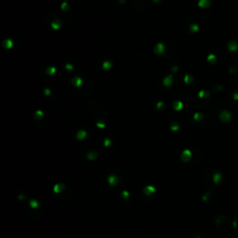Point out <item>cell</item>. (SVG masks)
Wrapping results in <instances>:
<instances>
[{"label":"cell","mask_w":238,"mask_h":238,"mask_svg":"<svg viewBox=\"0 0 238 238\" xmlns=\"http://www.w3.org/2000/svg\"><path fill=\"white\" fill-rule=\"evenodd\" d=\"M42 116H43V112L37 111V112L35 113V117H36V118H41Z\"/></svg>","instance_id":"484cf974"},{"label":"cell","mask_w":238,"mask_h":238,"mask_svg":"<svg viewBox=\"0 0 238 238\" xmlns=\"http://www.w3.org/2000/svg\"><path fill=\"white\" fill-rule=\"evenodd\" d=\"M154 191H155V189L153 187H152V186H146L143 189V193L145 194H152V193H154Z\"/></svg>","instance_id":"30bf717a"},{"label":"cell","mask_w":238,"mask_h":238,"mask_svg":"<svg viewBox=\"0 0 238 238\" xmlns=\"http://www.w3.org/2000/svg\"><path fill=\"white\" fill-rule=\"evenodd\" d=\"M233 226L235 228V234L238 235V219L234 220V222H233Z\"/></svg>","instance_id":"7402d4cb"},{"label":"cell","mask_w":238,"mask_h":238,"mask_svg":"<svg viewBox=\"0 0 238 238\" xmlns=\"http://www.w3.org/2000/svg\"><path fill=\"white\" fill-rule=\"evenodd\" d=\"M220 119L222 122H229L232 119V114L228 111H222L220 114Z\"/></svg>","instance_id":"7a4b0ae2"},{"label":"cell","mask_w":238,"mask_h":238,"mask_svg":"<svg viewBox=\"0 0 238 238\" xmlns=\"http://www.w3.org/2000/svg\"><path fill=\"white\" fill-rule=\"evenodd\" d=\"M193 118H194V120H196V121H200V120L203 119V115L200 114V113H195L194 115H193Z\"/></svg>","instance_id":"e0dca14e"},{"label":"cell","mask_w":238,"mask_h":238,"mask_svg":"<svg viewBox=\"0 0 238 238\" xmlns=\"http://www.w3.org/2000/svg\"><path fill=\"white\" fill-rule=\"evenodd\" d=\"M193 80V78L190 75V74H186L185 75V77H184V81H185V83H187V84H190V83H192Z\"/></svg>","instance_id":"5bb4252c"},{"label":"cell","mask_w":238,"mask_h":238,"mask_svg":"<svg viewBox=\"0 0 238 238\" xmlns=\"http://www.w3.org/2000/svg\"><path fill=\"white\" fill-rule=\"evenodd\" d=\"M198 95H199V97H200V98H204V97H206V96H208L209 94H208L207 91H205V90H201V91L199 92V94H198Z\"/></svg>","instance_id":"cb8c5ba5"},{"label":"cell","mask_w":238,"mask_h":238,"mask_svg":"<svg viewBox=\"0 0 238 238\" xmlns=\"http://www.w3.org/2000/svg\"><path fill=\"white\" fill-rule=\"evenodd\" d=\"M153 1H154V2H158L159 0H153Z\"/></svg>","instance_id":"e575fe53"},{"label":"cell","mask_w":238,"mask_h":238,"mask_svg":"<svg viewBox=\"0 0 238 238\" xmlns=\"http://www.w3.org/2000/svg\"><path fill=\"white\" fill-rule=\"evenodd\" d=\"M194 238H200V237H199V236H195Z\"/></svg>","instance_id":"d590c367"},{"label":"cell","mask_w":238,"mask_h":238,"mask_svg":"<svg viewBox=\"0 0 238 238\" xmlns=\"http://www.w3.org/2000/svg\"><path fill=\"white\" fill-rule=\"evenodd\" d=\"M30 206L34 208V209H36L37 207H38V203H37V202H35L34 200H32V201L30 202Z\"/></svg>","instance_id":"603a6c76"},{"label":"cell","mask_w":238,"mask_h":238,"mask_svg":"<svg viewBox=\"0 0 238 238\" xmlns=\"http://www.w3.org/2000/svg\"><path fill=\"white\" fill-rule=\"evenodd\" d=\"M182 107H183V104L181 102H179V101H176V102H173V108L176 110V111H179V110H181L182 109Z\"/></svg>","instance_id":"9c48e42d"},{"label":"cell","mask_w":238,"mask_h":238,"mask_svg":"<svg viewBox=\"0 0 238 238\" xmlns=\"http://www.w3.org/2000/svg\"><path fill=\"white\" fill-rule=\"evenodd\" d=\"M227 47H228V49L231 50V51H236L238 49V44L234 40L230 41L227 45Z\"/></svg>","instance_id":"8992f818"},{"label":"cell","mask_w":238,"mask_h":238,"mask_svg":"<svg viewBox=\"0 0 238 238\" xmlns=\"http://www.w3.org/2000/svg\"><path fill=\"white\" fill-rule=\"evenodd\" d=\"M233 98L234 101H238V92H234L233 95Z\"/></svg>","instance_id":"4dcf8cb0"},{"label":"cell","mask_w":238,"mask_h":238,"mask_svg":"<svg viewBox=\"0 0 238 238\" xmlns=\"http://www.w3.org/2000/svg\"><path fill=\"white\" fill-rule=\"evenodd\" d=\"M191 156H192L191 151L190 150H184L183 153H181V160L183 162H188L191 159Z\"/></svg>","instance_id":"3957f363"},{"label":"cell","mask_w":238,"mask_h":238,"mask_svg":"<svg viewBox=\"0 0 238 238\" xmlns=\"http://www.w3.org/2000/svg\"><path fill=\"white\" fill-rule=\"evenodd\" d=\"M4 46L6 48H10L12 47V41L10 39H8V40H5L4 42Z\"/></svg>","instance_id":"2e32d148"},{"label":"cell","mask_w":238,"mask_h":238,"mask_svg":"<svg viewBox=\"0 0 238 238\" xmlns=\"http://www.w3.org/2000/svg\"><path fill=\"white\" fill-rule=\"evenodd\" d=\"M211 178H212V181L214 182V184H218L222 179V174L221 172H216L212 175Z\"/></svg>","instance_id":"277c9868"},{"label":"cell","mask_w":238,"mask_h":238,"mask_svg":"<svg viewBox=\"0 0 238 238\" xmlns=\"http://www.w3.org/2000/svg\"><path fill=\"white\" fill-rule=\"evenodd\" d=\"M86 136H87V132L85 130H79L76 134V138L78 140H83L86 138Z\"/></svg>","instance_id":"8fae6325"},{"label":"cell","mask_w":238,"mask_h":238,"mask_svg":"<svg viewBox=\"0 0 238 238\" xmlns=\"http://www.w3.org/2000/svg\"><path fill=\"white\" fill-rule=\"evenodd\" d=\"M164 107H165V104H164L163 102H160L157 103V108H158V109H163Z\"/></svg>","instance_id":"f1b7e54d"},{"label":"cell","mask_w":238,"mask_h":238,"mask_svg":"<svg viewBox=\"0 0 238 238\" xmlns=\"http://www.w3.org/2000/svg\"><path fill=\"white\" fill-rule=\"evenodd\" d=\"M215 226L221 232H227L229 230V221L228 217L224 214L218 215L215 220Z\"/></svg>","instance_id":"6da1fadb"},{"label":"cell","mask_w":238,"mask_h":238,"mask_svg":"<svg viewBox=\"0 0 238 238\" xmlns=\"http://www.w3.org/2000/svg\"><path fill=\"white\" fill-rule=\"evenodd\" d=\"M65 187L62 185V184H57V185H55V187H54V192L56 193H61V191L64 189Z\"/></svg>","instance_id":"7c38bea8"},{"label":"cell","mask_w":238,"mask_h":238,"mask_svg":"<svg viewBox=\"0 0 238 238\" xmlns=\"http://www.w3.org/2000/svg\"><path fill=\"white\" fill-rule=\"evenodd\" d=\"M111 67H112V63L110 61H104L102 64V68L104 70H109Z\"/></svg>","instance_id":"9a60e30c"},{"label":"cell","mask_w":238,"mask_h":238,"mask_svg":"<svg viewBox=\"0 0 238 238\" xmlns=\"http://www.w3.org/2000/svg\"><path fill=\"white\" fill-rule=\"evenodd\" d=\"M171 128V130H173V131H177V130H178L179 127L177 126V125H176V126H171V128Z\"/></svg>","instance_id":"83f0119b"},{"label":"cell","mask_w":238,"mask_h":238,"mask_svg":"<svg viewBox=\"0 0 238 238\" xmlns=\"http://www.w3.org/2000/svg\"><path fill=\"white\" fill-rule=\"evenodd\" d=\"M55 72H56V69L54 67H49L47 70V74H49V75H52L53 74H55Z\"/></svg>","instance_id":"ffe728a7"},{"label":"cell","mask_w":238,"mask_h":238,"mask_svg":"<svg viewBox=\"0 0 238 238\" xmlns=\"http://www.w3.org/2000/svg\"><path fill=\"white\" fill-rule=\"evenodd\" d=\"M65 68H66L67 70H70V71H71V70H73V65L70 64V63H67L66 66H65Z\"/></svg>","instance_id":"f546056e"},{"label":"cell","mask_w":238,"mask_h":238,"mask_svg":"<svg viewBox=\"0 0 238 238\" xmlns=\"http://www.w3.org/2000/svg\"><path fill=\"white\" fill-rule=\"evenodd\" d=\"M97 126L99 127V128H104L105 127V125H104V123H102V122H99V123H97Z\"/></svg>","instance_id":"d6a6232c"},{"label":"cell","mask_w":238,"mask_h":238,"mask_svg":"<svg viewBox=\"0 0 238 238\" xmlns=\"http://www.w3.org/2000/svg\"><path fill=\"white\" fill-rule=\"evenodd\" d=\"M96 156H97V153H96L95 152H90L89 154H88V158H89V160H93Z\"/></svg>","instance_id":"44dd1931"},{"label":"cell","mask_w":238,"mask_h":238,"mask_svg":"<svg viewBox=\"0 0 238 238\" xmlns=\"http://www.w3.org/2000/svg\"><path fill=\"white\" fill-rule=\"evenodd\" d=\"M72 82H73V84H74L75 87H80V86L82 85V82H83V81H82V79H81V78H79V77H75V78L73 79V81H72Z\"/></svg>","instance_id":"4fadbf2b"},{"label":"cell","mask_w":238,"mask_h":238,"mask_svg":"<svg viewBox=\"0 0 238 238\" xmlns=\"http://www.w3.org/2000/svg\"><path fill=\"white\" fill-rule=\"evenodd\" d=\"M44 92H45V94H46V95H47V96H48V95L50 94V90H49V89H45Z\"/></svg>","instance_id":"836d02e7"},{"label":"cell","mask_w":238,"mask_h":238,"mask_svg":"<svg viewBox=\"0 0 238 238\" xmlns=\"http://www.w3.org/2000/svg\"><path fill=\"white\" fill-rule=\"evenodd\" d=\"M51 27L54 30H58V29H60V23L59 21H53V22L51 23Z\"/></svg>","instance_id":"ac0fdd59"},{"label":"cell","mask_w":238,"mask_h":238,"mask_svg":"<svg viewBox=\"0 0 238 238\" xmlns=\"http://www.w3.org/2000/svg\"><path fill=\"white\" fill-rule=\"evenodd\" d=\"M191 32L192 33H195V32H197L198 31V25H196V24H193V25H191Z\"/></svg>","instance_id":"d4e9b609"},{"label":"cell","mask_w":238,"mask_h":238,"mask_svg":"<svg viewBox=\"0 0 238 238\" xmlns=\"http://www.w3.org/2000/svg\"><path fill=\"white\" fill-rule=\"evenodd\" d=\"M172 81H173V78H172V75H167L163 81V84L166 86V87H169L171 84H172Z\"/></svg>","instance_id":"ba28073f"},{"label":"cell","mask_w":238,"mask_h":238,"mask_svg":"<svg viewBox=\"0 0 238 238\" xmlns=\"http://www.w3.org/2000/svg\"><path fill=\"white\" fill-rule=\"evenodd\" d=\"M198 6H199L200 8H208V7L210 6V1H209V0H199Z\"/></svg>","instance_id":"52a82bcc"},{"label":"cell","mask_w":238,"mask_h":238,"mask_svg":"<svg viewBox=\"0 0 238 238\" xmlns=\"http://www.w3.org/2000/svg\"><path fill=\"white\" fill-rule=\"evenodd\" d=\"M67 8H68V4L67 3H62L61 4V9H63V10H67Z\"/></svg>","instance_id":"4316f807"},{"label":"cell","mask_w":238,"mask_h":238,"mask_svg":"<svg viewBox=\"0 0 238 238\" xmlns=\"http://www.w3.org/2000/svg\"><path fill=\"white\" fill-rule=\"evenodd\" d=\"M154 52L158 55H162L165 52V46L162 43H158L154 47Z\"/></svg>","instance_id":"5b68a950"},{"label":"cell","mask_w":238,"mask_h":238,"mask_svg":"<svg viewBox=\"0 0 238 238\" xmlns=\"http://www.w3.org/2000/svg\"><path fill=\"white\" fill-rule=\"evenodd\" d=\"M208 62H210V63H214L216 61V56L213 55V54H210L208 57Z\"/></svg>","instance_id":"d6986e66"},{"label":"cell","mask_w":238,"mask_h":238,"mask_svg":"<svg viewBox=\"0 0 238 238\" xmlns=\"http://www.w3.org/2000/svg\"><path fill=\"white\" fill-rule=\"evenodd\" d=\"M110 143H111L110 140H108V139H107V140H104V145H105V146H109V145H110Z\"/></svg>","instance_id":"1f68e13d"}]
</instances>
